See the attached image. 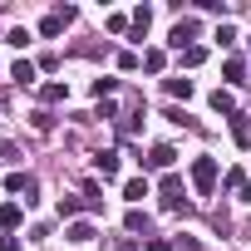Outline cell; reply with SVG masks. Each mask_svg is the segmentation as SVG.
Instances as JSON below:
<instances>
[{
  "label": "cell",
  "instance_id": "cell-1",
  "mask_svg": "<svg viewBox=\"0 0 251 251\" xmlns=\"http://www.w3.org/2000/svg\"><path fill=\"white\" fill-rule=\"evenodd\" d=\"M217 182H222V168H217V158H212V153L192 158V187H197V197H212V192H217Z\"/></svg>",
  "mask_w": 251,
  "mask_h": 251
},
{
  "label": "cell",
  "instance_id": "cell-2",
  "mask_svg": "<svg viewBox=\"0 0 251 251\" xmlns=\"http://www.w3.org/2000/svg\"><path fill=\"white\" fill-rule=\"evenodd\" d=\"M5 187H10V192H20V202H25V207H35V202H40V177H30V173H10V177H5Z\"/></svg>",
  "mask_w": 251,
  "mask_h": 251
},
{
  "label": "cell",
  "instance_id": "cell-3",
  "mask_svg": "<svg viewBox=\"0 0 251 251\" xmlns=\"http://www.w3.org/2000/svg\"><path fill=\"white\" fill-rule=\"evenodd\" d=\"M64 25H74V5H64V10H50V15L40 20V35H45V40H54V35H64Z\"/></svg>",
  "mask_w": 251,
  "mask_h": 251
},
{
  "label": "cell",
  "instance_id": "cell-4",
  "mask_svg": "<svg viewBox=\"0 0 251 251\" xmlns=\"http://www.w3.org/2000/svg\"><path fill=\"white\" fill-rule=\"evenodd\" d=\"M143 168H153V173H168L173 163H177V148L173 143H158V148H148V158H138Z\"/></svg>",
  "mask_w": 251,
  "mask_h": 251
},
{
  "label": "cell",
  "instance_id": "cell-5",
  "mask_svg": "<svg viewBox=\"0 0 251 251\" xmlns=\"http://www.w3.org/2000/svg\"><path fill=\"white\" fill-rule=\"evenodd\" d=\"M158 197H163V207H168V212H177V202H182V177H177V173H168V177L158 182Z\"/></svg>",
  "mask_w": 251,
  "mask_h": 251
},
{
  "label": "cell",
  "instance_id": "cell-6",
  "mask_svg": "<svg viewBox=\"0 0 251 251\" xmlns=\"http://www.w3.org/2000/svg\"><path fill=\"white\" fill-rule=\"evenodd\" d=\"M192 35H197V20H177L173 35H168V45L173 50H192Z\"/></svg>",
  "mask_w": 251,
  "mask_h": 251
},
{
  "label": "cell",
  "instance_id": "cell-7",
  "mask_svg": "<svg viewBox=\"0 0 251 251\" xmlns=\"http://www.w3.org/2000/svg\"><path fill=\"white\" fill-rule=\"evenodd\" d=\"M94 173H99L103 182H113V177H118V153H113V148H103V153H94Z\"/></svg>",
  "mask_w": 251,
  "mask_h": 251
},
{
  "label": "cell",
  "instance_id": "cell-8",
  "mask_svg": "<svg viewBox=\"0 0 251 251\" xmlns=\"http://www.w3.org/2000/svg\"><path fill=\"white\" fill-rule=\"evenodd\" d=\"M222 187H226V192H236L241 202H251V182H246V173H241V168H231V173L222 177Z\"/></svg>",
  "mask_w": 251,
  "mask_h": 251
},
{
  "label": "cell",
  "instance_id": "cell-9",
  "mask_svg": "<svg viewBox=\"0 0 251 251\" xmlns=\"http://www.w3.org/2000/svg\"><path fill=\"white\" fill-rule=\"evenodd\" d=\"M35 74H40V64H35V59H15V64H10V79H15V84H25V89L35 84Z\"/></svg>",
  "mask_w": 251,
  "mask_h": 251
},
{
  "label": "cell",
  "instance_id": "cell-10",
  "mask_svg": "<svg viewBox=\"0 0 251 251\" xmlns=\"http://www.w3.org/2000/svg\"><path fill=\"white\" fill-rule=\"evenodd\" d=\"M148 192H153V182H148V177H128V182H123V197H128L133 207H138V202H143Z\"/></svg>",
  "mask_w": 251,
  "mask_h": 251
},
{
  "label": "cell",
  "instance_id": "cell-11",
  "mask_svg": "<svg viewBox=\"0 0 251 251\" xmlns=\"http://www.w3.org/2000/svg\"><path fill=\"white\" fill-rule=\"evenodd\" d=\"M64 236H69L74 246H84V241H94L99 231H94V222H69V226H64Z\"/></svg>",
  "mask_w": 251,
  "mask_h": 251
},
{
  "label": "cell",
  "instance_id": "cell-12",
  "mask_svg": "<svg viewBox=\"0 0 251 251\" xmlns=\"http://www.w3.org/2000/svg\"><path fill=\"white\" fill-rule=\"evenodd\" d=\"M20 222H25V207H20V202H5V207H0V226H5V231H15Z\"/></svg>",
  "mask_w": 251,
  "mask_h": 251
},
{
  "label": "cell",
  "instance_id": "cell-13",
  "mask_svg": "<svg viewBox=\"0 0 251 251\" xmlns=\"http://www.w3.org/2000/svg\"><path fill=\"white\" fill-rule=\"evenodd\" d=\"M231 138H236V148H251V118H246V113L231 118Z\"/></svg>",
  "mask_w": 251,
  "mask_h": 251
},
{
  "label": "cell",
  "instance_id": "cell-14",
  "mask_svg": "<svg viewBox=\"0 0 251 251\" xmlns=\"http://www.w3.org/2000/svg\"><path fill=\"white\" fill-rule=\"evenodd\" d=\"M103 25H108V35H133V15H123V10H113Z\"/></svg>",
  "mask_w": 251,
  "mask_h": 251
},
{
  "label": "cell",
  "instance_id": "cell-15",
  "mask_svg": "<svg viewBox=\"0 0 251 251\" xmlns=\"http://www.w3.org/2000/svg\"><path fill=\"white\" fill-rule=\"evenodd\" d=\"M148 25H153V10H148V5H138V10H133V40H138V45H143Z\"/></svg>",
  "mask_w": 251,
  "mask_h": 251
},
{
  "label": "cell",
  "instance_id": "cell-16",
  "mask_svg": "<svg viewBox=\"0 0 251 251\" xmlns=\"http://www.w3.org/2000/svg\"><path fill=\"white\" fill-rule=\"evenodd\" d=\"M222 74H226L231 84H241V79H246V59H241V54H226V64H222Z\"/></svg>",
  "mask_w": 251,
  "mask_h": 251
},
{
  "label": "cell",
  "instance_id": "cell-17",
  "mask_svg": "<svg viewBox=\"0 0 251 251\" xmlns=\"http://www.w3.org/2000/svg\"><path fill=\"white\" fill-rule=\"evenodd\" d=\"M163 89H168L173 99H192V79H182V74H177V79H163Z\"/></svg>",
  "mask_w": 251,
  "mask_h": 251
},
{
  "label": "cell",
  "instance_id": "cell-18",
  "mask_svg": "<svg viewBox=\"0 0 251 251\" xmlns=\"http://www.w3.org/2000/svg\"><path fill=\"white\" fill-rule=\"evenodd\" d=\"M212 108H217V113H226V118H236V99H231L226 89H217V94H212Z\"/></svg>",
  "mask_w": 251,
  "mask_h": 251
},
{
  "label": "cell",
  "instance_id": "cell-19",
  "mask_svg": "<svg viewBox=\"0 0 251 251\" xmlns=\"http://www.w3.org/2000/svg\"><path fill=\"white\" fill-rule=\"evenodd\" d=\"M84 207H94V202H84V197H59V217L69 222V217H79Z\"/></svg>",
  "mask_w": 251,
  "mask_h": 251
},
{
  "label": "cell",
  "instance_id": "cell-20",
  "mask_svg": "<svg viewBox=\"0 0 251 251\" xmlns=\"http://www.w3.org/2000/svg\"><path fill=\"white\" fill-rule=\"evenodd\" d=\"M212 40H217V45H222V50H231V45H236V25H231V20H222V25H217V35H212Z\"/></svg>",
  "mask_w": 251,
  "mask_h": 251
},
{
  "label": "cell",
  "instance_id": "cell-21",
  "mask_svg": "<svg viewBox=\"0 0 251 251\" xmlns=\"http://www.w3.org/2000/svg\"><path fill=\"white\" fill-rule=\"evenodd\" d=\"M163 64H168L163 50H143V69H148V74H163Z\"/></svg>",
  "mask_w": 251,
  "mask_h": 251
},
{
  "label": "cell",
  "instance_id": "cell-22",
  "mask_svg": "<svg viewBox=\"0 0 251 251\" xmlns=\"http://www.w3.org/2000/svg\"><path fill=\"white\" fill-rule=\"evenodd\" d=\"M40 99H45V103H64V99H69V84H45Z\"/></svg>",
  "mask_w": 251,
  "mask_h": 251
},
{
  "label": "cell",
  "instance_id": "cell-23",
  "mask_svg": "<svg viewBox=\"0 0 251 251\" xmlns=\"http://www.w3.org/2000/svg\"><path fill=\"white\" fill-rule=\"evenodd\" d=\"M118 94V79H94V99L103 103V99H113Z\"/></svg>",
  "mask_w": 251,
  "mask_h": 251
},
{
  "label": "cell",
  "instance_id": "cell-24",
  "mask_svg": "<svg viewBox=\"0 0 251 251\" xmlns=\"http://www.w3.org/2000/svg\"><path fill=\"white\" fill-rule=\"evenodd\" d=\"M123 226H128V231H143V226H148V217H143L138 207H128V217H123Z\"/></svg>",
  "mask_w": 251,
  "mask_h": 251
},
{
  "label": "cell",
  "instance_id": "cell-25",
  "mask_svg": "<svg viewBox=\"0 0 251 251\" xmlns=\"http://www.w3.org/2000/svg\"><path fill=\"white\" fill-rule=\"evenodd\" d=\"M202 59H207V50H202V45H192V50H182V64H187V69H197Z\"/></svg>",
  "mask_w": 251,
  "mask_h": 251
},
{
  "label": "cell",
  "instance_id": "cell-26",
  "mask_svg": "<svg viewBox=\"0 0 251 251\" xmlns=\"http://www.w3.org/2000/svg\"><path fill=\"white\" fill-rule=\"evenodd\" d=\"M5 40H10V45H15V50H25V45H30V30H25V25H15V30H10V35H5Z\"/></svg>",
  "mask_w": 251,
  "mask_h": 251
},
{
  "label": "cell",
  "instance_id": "cell-27",
  "mask_svg": "<svg viewBox=\"0 0 251 251\" xmlns=\"http://www.w3.org/2000/svg\"><path fill=\"white\" fill-rule=\"evenodd\" d=\"M173 246H177V251H202V241H197V236H187V231H177V241H173Z\"/></svg>",
  "mask_w": 251,
  "mask_h": 251
},
{
  "label": "cell",
  "instance_id": "cell-28",
  "mask_svg": "<svg viewBox=\"0 0 251 251\" xmlns=\"http://www.w3.org/2000/svg\"><path fill=\"white\" fill-rule=\"evenodd\" d=\"M138 64H143V59H138L133 50H123V54H118V69H138Z\"/></svg>",
  "mask_w": 251,
  "mask_h": 251
},
{
  "label": "cell",
  "instance_id": "cell-29",
  "mask_svg": "<svg viewBox=\"0 0 251 251\" xmlns=\"http://www.w3.org/2000/svg\"><path fill=\"white\" fill-rule=\"evenodd\" d=\"M30 123H35V128H40V133H50V128H54V118H50V113H45V108H40V113H35V118H30Z\"/></svg>",
  "mask_w": 251,
  "mask_h": 251
},
{
  "label": "cell",
  "instance_id": "cell-30",
  "mask_svg": "<svg viewBox=\"0 0 251 251\" xmlns=\"http://www.w3.org/2000/svg\"><path fill=\"white\" fill-rule=\"evenodd\" d=\"M0 251H20V241H15V236L5 231V236H0Z\"/></svg>",
  "mask_w": 251,
  "mask_h": 251
},
{
  "label": "cell",
  "instance_id": "cell-31",
  "mask_svg": "<svg viewBox=\"0 0 251 251\" xmlns=\"http://www.w3.org/2000/svg\"><path fill=\"white\" fill-rule=\"evenodd\" d=\"M148 251H173V241H163V236H153V241H148Z\"/></svg>",
  "mask_w": 251,
  "mask_h": 251
},
{
  "label": "cell",
  "instance_id": "cell-32",
  "mask_svg": "<svg viewBox=\"0 0 251 251\" xmlns=\"http://www.w3.org/2000/svg\"><path fill=\"white\" fill-rule=\"evenodd\" d=\"M118 251H133V241H118Z\"/></svg>",
  "mask_w": 251,
  "mask_h": 251
},
{
  "label": "cell",
  "instance_id": "cell-33",
  "mask_svg": "<svg viewBox=\"0 0 251 251\" xmlns=\"http://www.w3.org/2000/svg\"><path fill=\"white\" fill-rule=\"evenodd\" d=\"M246 45H251V40H246Z\"/></svg>",
  "mask_w": 251,
  "mask_h": 251
}]
</instances>
